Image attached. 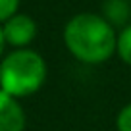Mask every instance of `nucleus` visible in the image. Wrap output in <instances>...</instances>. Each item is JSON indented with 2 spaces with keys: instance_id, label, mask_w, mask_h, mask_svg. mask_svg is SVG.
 <instances>
[{
  "instance_id": "obj_5",
  "label": "nucleus",
  "mask_w": 131,
  "mask_h": 131,
  "mask_svg": "<svg viewBox=\"0 0 131 131\" xmlns=\"http://www.w3.org/2000/svg\"><path fill=\"white\" fill-rule=\"evenodd\" d=\"M102 16L110 21L112 25H125L127 17L131 16V4L129 0H106L102 8Z\"/></svg>"
},
{
  "instance_id": "obj_3",
  "label": "nucleus",
  "mask_w": 131,
  "mask_h": 131,
  "mask_svg": "<svg viewBox=\"0 0 131 131\" xmlns=\"http://www.w3.org/2000/svg\"><path fill=\"white\" fill-rule=\"evenodd\" d=\"M37 21L33 19L29 14L17 12L16 16H12L10 19H6L2 23V33H4L6 45L12 48H25L29 46L35 37H37Z\"/></svg>"
},
{
  "instance_id": "obj_8",
  "label": "nucleus",
  "mask_w": 131,
  "mask_h": 131,
  "mask_svg": "<svg viewBox=\"0 0 131 131\" xmlns=\"http://www.w3.org/2000/svg\"><path fill=\"white\" fill-rule=\"evenodd\" d=\"M116 129L118 131H131V102L125 104L116 116Z\"/></svg>"
},
{
  "instance_id": "obj_2",
  "label": "nucleus",
  "mask_w": 131,
  "mask_h": 131,
  "mask_svg": "<svg viewBox=\"0 0 131 131\" xmlns=\"http://www.w3.org/2000/svg\"><path fill=\"white\" fill-rule=\"evenodd\" d=\"M46 75V60L29 46L12 48L0 60V89L19 100L41 91Z\"/></svg>"
},
{
  "instance_id": "obj_4",
  "label": "nucleus",
  "mask_w": 131,
  "mask_h": 131,
  "mask_svg": "<svg viewBox=\"0 0 131 131\" xmlns=\"http://www.w3.org/2000/svg\"><path fill=\"white\" fill-rule=\"evenodd\" d=\"M27 118L19 98L0 89V131H25Z\"/></svg>"
},
{
  "instance_id": "obj_7",
  "label": "nucleus",
  "mask_w": 131,
  "mask_h": 131,
  "mask_svg": "<svg viewBox=\"0 0 131 131\" xmlns=\"http://www.w3.org/2000/svg\"><path fill=\"white\" fill-rule=\"evenodd\" d=\"M21 0H0V25L19 12Z\"/></svg>"
},
{
  "instance_id": "obj_1",
  "label": "nucleus",
  "mask_w": 131,
  "mask_h": 131,
  "mask_svg": "<svg viewBox=\"0 0 131 131\" xmlns=\"http://www.w3.org/2000/svg\"><path fill=\"white\" fill-rule=\"evenodd\" d=\"M62 39L77 62L98 66L116 54L118 31L102 14L81 12L66 21Z\"/></svg>"
},
{
  "instance_id": "obj_6",
  "label": "nucleus",
  "mask_w": 131,
  "mask_h": 131,
  "mask_svg": "<svg viewBox=\"0 0 131 131\" xmlns=\"http://www.w3.org/2000/svg\"><path fill=\"white\" fill-rule=\"evenodd\" d=\"M116 54L125 66L131 68V23L123 25L118 31V45H116Z\"/></svg>"
},
{
  "instance_id": "obj_9",
  "label": "nucleus",
  "mask_w": 131,
  "mask_h": 131,
  "mask_svg": "<svg viewBox=\"0 0 131 131\" xmlns=\"http://www.w3.org/2000/svg\"><path fill=\"white\" fill-rule=\"evenodd\" d=\"M6 39H4V33H2V25H0V60H2V56L6 54Z\"/></svg>"
}]
</instances>
